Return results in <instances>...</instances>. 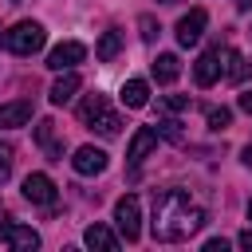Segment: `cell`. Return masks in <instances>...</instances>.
Instances as JSON below:
<instances>
[{"instance_id": "6da1fadb", "label": "cell", "mask_w": 252, "mask_h": 252, "mask_svg": "<svg viewBox=\"0 0 252 252\" xmlns=\"http://www.w3.org/2000/svg\"><path fill=\"white\" fill-rule=\"evenodd\" d=\"M205 224V209L197 201H189L185 189H165L154 197V240L161 244H177V240H189L197 228Z\"/></svg>"}, {"instance_id": "2e32d148", "label": "cell", "mask_w": 252, "mask_h": 252, "mask_svg": "<svg viewBox=\"0 0 252 252\" xmlns=\"http://www.w3.org/2000/svg\"><path fill=\"white\" fill-rule=\"evenodd\" d=\"M177 75H181V59H177L173 51H161V55L154 59V79H158V83H173Z\"/></svg>"}, {"instance_id": "277c9868", "label": "cell", "mask_w": 252, "mask_h": 252, "mask_svg": "<svg viewBox=\"0 0 252 252\" xmlns=\"http://www.w3.org/2000/svg\"><path fill=\"white\" fill-rule=\"evenodd\" d=\"M87 59V47L79 43V39H63L59 47H51V55H47V67L51 71H71L75 63H83Z\"/></svg>"}, {"instance_id": "8992f818", "label": "cell", "mask_w": 252, "mask_h": 252, "mask_svg": "<svg viewBox=\"0 0 252 252\" xmlns=\"http://www.w3.org/2000/svg\"><path fill=\"white\" fill-rule=\"evenodd\" d=\"M154 146H158V130H154V126H138L134 138H130V146H126V161H130V165H142V161L154 154Z\"/></svg>"}, {"instance_id": "3957f363", "label": "cell", "mask_w": 252, "mask_h": 252, "mask_svg": "<svg viewBox=\"0 0 252 252\" xmlns=\"http://www.w3.org/2000/svg\"><path fill=\"white\" fill-rule=\"evenodd\" d=\"M114 224H118L122 240H130V244L142 236V205H138L134 193H126V197L114 201Z\"/></svg>"}, {"instance_id": "9c48e42d", "label": "cell", "mask_w": 252, "mask_h": 252, "mask_svg": "<svg viewBox=\"0 0 252 252\" xmlns=\"http://www.w3.org/2000/svg\"><path fill=\"white\" fill-rule=\"evenodd\" d=\"M193 79H197V87H213V83L220 79V47H209V51L193 63Z\"/></svg>"}, {"instance_id": "cb8c5ba5", "label": "cell", "mask_w": 252, "mask_h": 252, "mask_svg": "<svg viewBox=\"0 0 252 252\" xmlns=\"http://www.w3.org/2000/svg\"><path fill=\"white\" fill-rule=\"evenodd\" d=\"M12 173V146L8 142H0V181Z\"/></svg>"}, {"instance_id": "4fadbf2b", "label": "cell", "mask_w": 252, "mask_h": 252, "mask_svg": "<svg viewBox=\"0 0 252 252\" xmlns=\"http://www.w3.org/2000/svg\"><path fill=\"white\" fill-rule=\"evenodd\" d=\"M35 142L43 146V154H47L51 161H63V142L55 138V122H51V118H43V122L35 126Z\"/></svg>"}, {"instance_id": "ac0fdd59", "label": "cell", "mask_w": 252, "mask_h": 252, "mask_svg": "<svg viewBox=\"0 0 252 252\" xmlns=\"http://www.w3.org/2000/svg\"><path fill=\"white\" fill-rule=\"evenodd\" d=\"M87 126H91V130H98L102 138H114V134L122 130V118H118L114 110H106V106H102V110H98V114H94V118H91Z\"/></svg>"}, {"instance_id": "30bf717a", "label": "cell", "mask_w": 252, "mask_h": 252, "mask_svg": "<svg viewBox=\"0 0 252 252\" xmlns=\"http://www.w3.org/2000/svg\"><path fill=\"white\" fill-rule=\"evenodd\" d=\"M32 114H35L32 98H16V102H4V106H0V126H28V122H32Z\"/></svg>"}, {"instance_id": "7402d4cb", "label": "cell", "mask_w": 252, "mask_h": 252, "mask_svg": "<svg viewBox=\"0 0 252 252\" xmlns=\"http://www.w3.org/2000/svg\"><path fill=\"white\" fill-rule=\"evenodd\" d=\"M158 134L169 138V142H185V130H181L177 118H161V122H158Z\"/></svg>"}, {"instance_id": "52a82bcc", "label": "cell", "mask_w": 252, "mask_h": 252, "mask_svg": "<svg viewBox=\"0 0 252 252\" xmlns=\"http://www.w3.org/2000/svg\"><path fill=\"white\" fill-rule=\"evenodd\" d=\"M205 24H209V16H205V8H193V12H185V16L177 20V43H181V47H193V43L201 39V32H205Z\"/></svg>"}, {"instance_id": "484cf974", "label": "cell", "mask_w": 252, "mask_h": 252, "mask_svg": "<svg viewBox=\"0 0 252 252\" xmlns=\"http://www.w3.org/2000/svg\"><path fill=\"white\" fill-rule=\"evenodd\" d=\"M236 106H240L244 114H252V87H248V91H240V98H236Z\"/></svg>"}, {"instance_id": "e0dca14e", "label": "cell", "mask_w": 252, "mask_h": 252, "mask_svg": "<svg viewBox=\"0 0 252 252\" xmlns=\"http://www.w3.org/2000/svg\"><path fill=\"white\" fill-rule=\"evenodd\" d=\"M122 102H126L130 110H142V106L150 102V87H146L142 79H130V83H122Z\"/></svg>"}, {"instance_id": "ba28073f", "label": "cell", "mask_w": 252, "mask_h": 252, "mask_svg": "<svg viewBox=\"0 0 252 252\" xmlns=\"http://www.w3.org/2000/svg\"><path fill=\"white\" fill-rule=\"evenodd\" d=\"M71 165H75V173H83V177L102 173V169H106V150H98V146H79L75 158H71Z\"/></svg>"}, {"instance_id": "d4e9b609", "label": "cell", "mask_w": 252, "mask_h": 252, "mask_svg": "<svg viewBox=\"0 0 252 252\" xmlns=\"http://www.w3.org/2000/svg\"><path fill=\"white\" fill-rule=\"evenodd\" d=\"M185 106H189L185 94H165V110H185Z\"/></svg>"}, {"instance_id": "f1b7e54d", "label": "cell", "mask_w": 252, "mask_h": 252, "mask_svg": "<svg viewBox=\"0 0 252 252\" xmlns=\"http://www.w3.org/2000/svg\"><path fill=\"white\" fill-rule=\"evenodd\" d=\"M244 165H248V169H252V146H248V150H244Z\"/></svg>"}, {"instance_id": "4dcf8cb0", "label": "cell", "mask_w": 252, "mask_h": 252, "mask_svg": "<svg viewBox=\"0 0 252 252\" xmlns=\"http://www.w3.org/2000/svg\"><path fill=\"white\" fill-rule=\"evenodd\" d=\"M248 220H252V201H248Z\"/></svg>"}, {"instance_id": "f546056e", "label": "cell", "mask_w": 252, "mask_h": 252, "mask_svg": "<svg viewBox=\"0 0 252 252\" xmlns=\"http://www.w3.org/2000/svg\"><path fill=\"white\" fill-rule=\"evenodd\" d=\"M4 236H8V220H0V240H4Z\"/></svg>"}, {"instance_id": "7c38bea8", "label": "cell", "mask_w": 252, "mask_h": 252, "mask_svg": "<svg viewBox=\"0 0 252 252\" xmlns=\"http://www.w3.org/2000/svg\"><path fill=\"white\" fill-rule=\"evenodd\" d=\"M79 87H83V79H79L75 71H67L63 79H55V83H51V94H47V98H51L55 106H67V102L79 94Z\"/></svg>"}, {"instance_id": "603a6c76", "label": "cell", "mask_w": 252, "mask_h": 252, "mask_svg": "<svg viewBox=\"0 0 252 252\" xmlns=\"http://www.w3.org/2000/svg\"><path fill=\"white\" fill-rule=\"evenodd\" d=\"M138 28H142V39H146V43H154V39H158V32H161L154 16H142V20H138Z\"/></svg>"}, {"instance_id": "7a4b0ae2", "label": "cell", "mask_w": 252, "mask_h": 252, "mask_svg": "<svg viewBox=\"0 0 252 252\" xmlns=\"http://www.w3.org/2000/svg\"><path fill=\"white\" fill-rule=\"evenodd\" d=\"M4 47H8L12 55H35V51L43 47V28H39L35 20H20L16 28L4 32Z\"/></svg>"}, {"instance_id": "d6a6232c", "label": "cell", "mask_w": 252, "mask_h": 252, "mask_svg": "<svg viewBox=\"0 0 252 252\" xmlns=\"http://www.w3.org/2000/svg\"><path fill=\"white\" fill-rule=\"evenodd\" d=\"M236 4H240V0H236Z\"/></svg>"}, {"instance_id": "5b68a950", "label": "cell", "mask_w": 252, "mask_h": 252, "mask_svg": "<svg viewBox=\"0 0 252 252\" xmlns=\"http://www.w3.org/2000/svg\"><path fill=\"white\" fill-rule=\"evenodd\" d=\"M24 197H28L32 205H55L59 189H55V181H51L47 173H28V177H24Z\"/></svg>"}, {"instance_id": "1f68e13d", "label": "cell", "mask_w": 252, "mask_h": 252, "mask_svg": "<svg viewBox=\"0 0 252 252\" xmlns=\"http://www.w3.org/2000/svg\"><path fill=\"white\" fill-rule=\"evenodd\" d=\"M161 4H173V0H161Z\"/></svg>"}, {"instance_id": "5bb4252c", "label": "cell", "mask_w": 252, "mask_h": 252, "mask_svg": "<svg viewBox=\"0 0 252 252\" xmlns=\"http://www.w3.org/2000/svg\"><path fill=\"white\" fill-rule=\"evenodd\" d=\"M16 252H32V248H39V232L35 228H28V224H16V220H8V236H4Z\"/></svg>"}, {"instance_id": "d6986e66", "label": "cell", "mask_w": 252, "mask_h": 252, "mask_svg": "<svg viewBox=\"0 0 252 252\" xmlns=\"http://www.w3.org/2000/svg\"><path fill=\"white\" fill-rule=\"evenodd\" d=\"M122 51V35H118V28H110V32H102V39H98V47H94V55L102 59V63H110L114 55Z\"/></svg>"}, {"instance_id": "4316f807", "label": "cell", "mask_w": 252, "mask_h": 252, "mask_svg": "<svg viewBox=\"0 0 252 252\" xmlns=\"http://www.w3.org/2000/svg\"><path fill=\"white\" fill-rule=\"evenodd\" d=\"M228 248V240L224 236H217V240H205V252H224Z\"/></svg>"}, {"instance_id": "9a60e30c", "label": "cell", "mask_w": 252, "mask_h": 252, "mask_svg": "<svg viewBox=\"0 0 252 252\" xmlns=\"http://www.w3.org/2000/svg\"><path fill=\"white\" fill-rule=\"evenodd\" d=\"M83 240H87V248H98V252H114V248H118V236H114L106 224H91V228L83 232Z\"/></svg>"}, {"instance_id": "ffe728a7", "label": "cell", "mask_w": 252, "mask_h": 252, "mask_svg": "<svg viewBox=\"0 0 252 252\" xmlns=\"http://www.w3.org/2000/svg\"><path fill=\"white\" fill-rule=\"evenodd\" d=\"M102 106H106V98H102V94H87V98L79 102V118H83V122H91Z\"/></svg>"}, {"instance_id": "83f0119b", "label": "cell", "mask_w": 252, "mask_h": 252, "mask_svg": "<svg viewBox=\"0 0 252 252\" xmlns=\"http://www.w3.org/2000/svg\"><path fill=\"white\" fill-rule=\"evenodd\" d=\"M236 244H240V248H248V252H252V228H244V232H240V236H236Z\"/></svg>"}, {"instance_id": "44dd1931", "label": "cell", "mask_w": 252, "mask_h": 252, "mask_svg": "<svg viewBox=\"0 0 252 252\" xmlns=\"http://www.w3.org/2000/svg\"><path fill=\"white\" fill-rule=\"evenodd\" d=\"M205 118H209V130H224V126L232 122V110H228V106H209Z\"/></svg>"}, {"instance_id": "8fae6325", "label": "cell", "mask_w": 252, "mask_h": 252, "mask_svg": "<svg viewBox=\"0 0 252 252\" xmlns=\"http://www.w3.org/2000/svg\"><path fill=\"white\" fill-rule=\"evenodd\" d=\"M220 75H228V79H244V75H252V59H244L240 51H232V47H220Z\"/></svg>"}]
</instances>
